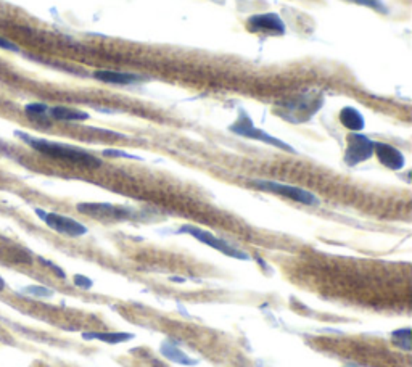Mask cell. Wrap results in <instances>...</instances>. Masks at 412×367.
Segmentation results:
<instances>
[{"label": "cell", "mask_w": 412, "mask_h": 367, "mask_svg": "<svg viewBox=\"0 0 412 367\" xmlns=\"http://www.w3.org/2000/svg\"><path fill=\"white\" fill-rule=\"evenodd\" d=\"M25 144H28L31 148H34L36 152H39L46 156H50V158L68 161V163L85 166V168H97V166L102 165V161L85 150H81L78 147H71V145H64L58 142H50V140L46 139H36L31 137L25 132H16Z\"/></svg>", "instance_id": "obj_1"}, {"label": "cell", "mask_w": 412, "mask_h": 367, "mask_svg": "<svg viewBox=\"0 0 412 367\" xmlns=\"http://www.w3.org/2000/svg\"><path fill=\"white\" fill-rule=\"evenodd\" d=\"M324 106V95L321 92H308V94L296 95L294 100L282 102L277 108L279 116L284 120L300 124L316 115V113Z\"/></svg>", "instance_id": "obj_2"}, {"label": "cell", "mask_w": 412, "mask_h": 367, "mask_svg": "<svg viewBox=\"0 0 412 367\" xmlns=\"http://www.w3.org/2000/svg\"><path fill=\"white\" fill-rule=\"evenodd\" d=\"M229 129L232 132L237 134V136H240V137L258 140V142L268 144V145H270V147L285 150V152H289V153H295V148L291 147V145L285 144L284 140L270 136V134L263 131V129H259V127L254 126L253 120L245 110L238 111L237 120L231 124Z\"/></svg>", "instance_id": "obj_3"}, {"label": "cell", "mask_w": 412, "mask_h": 367, "mask_svg": "<svg viewBox=\"0 0 412 367\" xmlns=\"http://www.w3.org/2000/svg\"><path fill=\"white\" fill-rule=\"evenodd\" d=\"M177 232H179V234L192 235L193 239H197L198 242H202V244L221 251L222 255L235 258V260L250 261V256H248V253L238 250V248H235V247H232L229 242H226L224 239H219V237L213 235L210 230H205V229H200V228H195V226L187 224V226H182V228L179 229Z\"/></svg>", "instance_id": "obj_4"}, {"label": "cell", "mask_w": 412, "mask_h": 367, "mask_svg": "<svg viewBox=\"0 0 412 367\" xmlns=\"http://www.w3.org/2000/svg\"><path fill=\"white\" fill-rule=\"evenodd\" d=\"M253 186L263 192L275 193V195L290 198L296 203L308 205V207H316V205H319V198L314 195L313 192L305 191V188L301 187L289 186V184H280L275 181H261V179L253 181Z\"/></svg>", "instance_id": "obj_5"}, {"label": "cell", "mask_w": 412, "mask_h": 367, "mask_svg": "<svg viewBox=\"0 0 412 367\" xmlns=\"http://www.w3.org/2000/svg\"><path fill=\"white\" fill-rule=\"evenodd\" d=\"M247 29L253 32V34L266 37H280L285 36L287 32L284 20L274 12L252 15L250 18L247 20Z\"/></svg>", "instance_id": "obj_6"}, {"label": "cell", "mask_w": 412, "mask_h": 367, "mask_svg": "<svg viewBox=\"0 0 412 367\" xmlns=\"http://www.w3.org/2000/svg\"><path fill=\"white\" fill-rule=\"evenodd\" d=\"M76 208L79 213L102 221H126L134 218L135 214L134 209L113 203H79Z\"/></svg>", "instance_id": "obj_7"}, {"label": "cell", "mask_w": 412, "mask_h": 367, "mask_svg": "<svg viewBox=\"0 0 412 367\" xmlns=\"http://www.w3.org/2000/svg\"><path fill=\"white\" fill-rule=\"evenodd\" d=\"M373 155V140L361 132L350 134L346 139V152H345V163L348 166H357L364 163Z\"/></svg>", "instance_id": "obj_8"}, {"label": "cell", "mask_w": 412, "mask_h": 367, "mask_svg": "<svg viewBox=\"0 0 412 367\" xmlns=\"http://www.w3.org/2000/svg\"><path fill=\"white\" fill-rule=\"evenodd\" d=\"M36 214L44 221V223L50 228L52 230L58 232V234L68 235V237H81L88 234V228L84 224L78 223V221L73 218H68V216L57 214V213H48L44 209H36Z\"/></svg>", "instance_id": "obj_9"}, {"label": "cell", "mask_w": 412, "mask_h": 367, "mask_svg": "<svg viewBox=\"0 0 412 367\" xmlns=\"http://www.w3.org/2000/svg\"><path fill=\"white\" fill-rule=\"evenodd\" d=\"M373 153H376L378 161H380L385 168L392 171H401L404 168V155L398 148H394L393 145L385 142H373Z\"/></svg>", "instance_id": "obj_10"}, {"label": "cell", "mask_w": 412, "mask_h": 367, "mask_svg": "<svg viewBox=\"0 0 412 367\" xmlns=\"http://www.w3.org/2000/svg\"><path fill=\"white\" fill-rule=\"evenodd\" d=\"M94 78L97 81H102V83L113 85H134L144 81V78L139 76V74L111 71V69H100V71H95Z\"/></svg>", "instance_id": "obj_11"}, {"label": "cell", "mask_w": 412, "mask_h": 367, "mask_svg": "<svg viewBox=\"0 0 412 367\" xmlns=\"http://www.w3.org/2000/svg\"><path fill=\"white\" fill-rule=\"evenodd\" d=\"M338 118H340V123L343 124L346 129H350V131L353 132H361L366 126L364 116H362V113L359 110H356L355 106L341 108Z\"/></svg>", "instance_id": "obj_12"}, {"label": "cell", "mask_w": 412, "mask_h": 367, "mask_svg": "<svg viewBox=\"0 0 412 367\" xmlns=\"http://www.w3.org/2000/svg\"><path fill=\"white\" fill-rule=\"evenodd\" d=\"M48 116L58 121H85L89 120V113L76 110L69 106H52L48 108Z\"/></svg>", "instance_id": "obj_13"}, {"label": "cell", "mask_w": 412, "mask_h": 367, "mask_svg": "<svg viewBox=\"0 0 412 367\" xmlns=\"http://www.w3.org/2000/svg\"><path fill=\"white\" fill-rule=\"evenodd\" d=\"M84 340H100V342H105L108 345H118L124 343L132 340V333L126 332H84L83 333Z\"/></svg>", "instance_id": "obj_14"}, {"label": "cell", "mask_w": 412, "mask_h": 367, "mask_svg": "<svg viewBox=\"0 0 412 367\" xmlns=\"http://www.w3.org/2000/svg\"><path fill=\"white\" fill-rule=\"evenodd\" d=\"M161 353L165 354L167 359L174 361V363H179V364H184V366H195V364L198 363V361L188 358V356L186 353H184V352H181V349H179L176 347V345L167 343V342L163 343Z\"/></svg>", "instance_id": "obj_15"}, {"label": "cell", "mask_w": 412, "mask_h": 367, "mask_svg": "<svg viewBox=\"0 0 412 367\" xmlns=\"http://www.w3.org/2000/svg\"><path fill=\"white\" fill-rule=\"evenodd\" d=\"M25 111L31 120L48 123V106L44 104H29L25 106Z\"/></svg>", "instance_id": "obj_16"}, {"label": "cell", "mask_w": 412, "mask_h": 367, "mask_svg": "<svg viewBox=\"0 0 412 367\" xmlns=\"http://www.w3.org/2000/svg\"><path fill=\"white\" fill-rule=\"evenodd\" d=\"M5 260L12 261V263H31L32 256L29 255L28 250L13 247V248H7V250H5Z\"/></svg>", "instance_id": "obj_17"}, {"label": "cell", "mask_w": 412, "mask_h": 367, "mask_svg": "<svg viewBox=\"0 0 412 367\" xmlns=\"http://www.w3.org/2000/svg\"><path fill=\"white\" fill-rule=\"evenodd\" d=\"M392 337L394 338V345H398L399 348L409 352L411 349V331L409 328H399V331H394L392 333Z\"/></svg>", "instance_id": "obj_18"}, {"label": "cell", "mask_w": 412, "mask_h": 367, "mask_svg": "<svg viewBox=\"0 0 412 367\" xmlns=\"http://www.w3.org/2000/svg\"><path fill=\"white\" fill-rule=\"evenodd\" d=\"M346 2L361 5V7H367L373 10V12H378L382 15L388 13V7L382 2V0H346Z\"/></svg>", "instance_id": "obj_19"}, {"label": "cell", "mask_w": 412, "mask_h": 367, "mask_svg": "<svg viewBox=\"0 0 412 367\" xmlns=\"http://www.w3.org/2000/svg\"><path fill=\"white\" fill-rule=\"evenodd\" d=\"M21 293L25 295H32V296H52L53 291L47 287H41V285H31V287H26L21 290Z\"/></svg>", "instance_id": "obj_20"}, {"label": "cell", "mask_w": 412, "mask_h": 367, "mask_svg": "<svg viewBox=\"0 0 412 367\" xmlns=\"http://www.w3.org/2000/svg\"><path fill=\"white\" fill-rule=\"evenodd\" d=\"M37 260H39V261H41L42 264H44V266H46V268H48V269H50V271H53V272H55V274L58 275V277H60V279H67V274H64V271H63V269H62V268H58L55 263L48 261V260H46V258H42V256H39V258H37Z\"/></svg>", "instance_id": "obj_21"}, {"label": "cell", "mask_w": 412, "mask_h": 367, "mask_svg": "<svg viewBox=\"0 0 412 367\" xmlns=\"http://www.w3.org/2000/svg\"><path fill=\"white\" fill-rule=\"evenodd\" d=\"M74 284L78 285L79 289H84V290H88V289H90L92 285V280L89 279V277H85V275H74Z\"/></svg>", "instance_id": "obj_22"}, {"label": "cell", "mask_w": 412, "mask_h": 367, "mask_svg": "<svg viewBox=\"0 0 412 367\" xmlns=\"http://www.w3.org/2000/svg\"><path fill=\"white\" fill-rule=\"evenodd\" d=\"M105 156H121V158H132V160H140L137 156L134 155H129V153H124V152H119V150H107V152H103Z\"/></svg>", "instance_id": "obj_23"}, {"label": "cell", "mask_w": 412, "mask_h": 367, "mask_svg": "<svg viewBox=\"0 0 412 367\" xmlns=\"http://www.w3.org/2000/svg\"><path fill=\"white\" fill-rule=\"evenodd\" d=\"M0 48H5V50H10V52H18L20 50V48L16 47L13 42L4 39V37H0Z\"/></svg>", "instance_id": "obj_24"}, {"label": "cell", "mask_w": 412, "mask_h": 367, "mask_svg": "<svg viewBox=\"0 0 412 367\" xmlns=\"http://www.w3.org/2000/svg\"><path fill=\"white\" fill-rule=\"evenodd\" d=\"M4 289H5V280L2 277H0V291H2Z\"/></svg>", "instance_id": "obj_25"}]
</instances>
